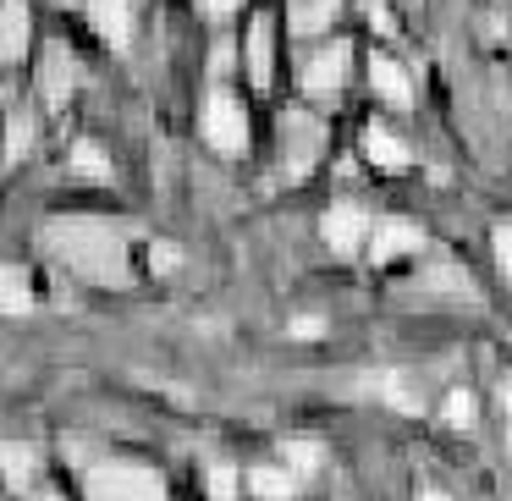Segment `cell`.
Returning a JSON list of instances; mask_svg holds the SVG:
<instances>
[{"label":"cell","mask_w":512,"mask_h":501,"mask_svg":"<svg viewBox=\"0 0 512 501\" xmlns=\"http://www.w3.org/2000/svg\"><path fill=\"white\" fill-rule=\"evenodd\" d=\"M248 485H254L259 496H292V490H298V479H292V474H270V468H259V474H248Z\"/></svg>","instance_id":"obj_13"},{"label":"cell","mask_w":512,"mask_h":501,"mask_svg":"<svg viewBox=\"0 0 512 501\" xmlns=\"http://www.w3.org/2000/svg\"><path fill=\"white\" fill-rule=\"evenodd\" d=\"M408 248H424V232L408 221H380V232L369 237V254H375V265H391L397 254H408Z\"/></svg>","instance_id":"obj_4"},{"label":"cell","mask_w":512,"mask_h":501,"mask_svg":"<svg viewBox=\"0 0 512 501\" xmlns=\"http://www.w3.org/2000/svg\"><path fill=\"white\" fill-rule=\"evenodd\" d=\"M199 6H204V12H210V17H226V12H232V6H237V0H199Z\"/></svg>","instance_id":"obj_19"},{"label":"cell","mask_w":512,"mask_h":501,"mask_svg":"<svg viewBox=\"0 0 512 501\" xmlns=\"http://www.w3.org/2000/svg\"><path fill=\"white\" fill-rule=\"evenodd\" d=\"M160 479L155 474H138V468H105V474H94V496H155Z\"/></svg>","instance_id":"obj_5"},{"label":"cell","mask_w":512,"mask_h":501,"mask_svg":"<svg viewBox=\"0 0 512 501\" xmlns=\"http://www.w3.org/2000/svg\"><path fill=\"white\" fill-rule=\"evenodd\" d=\"M446 419H452V424H474V419H479V402L468 397V391H452V402H446Z\"/></svg>","instance_id":"obj_15"},{"label":"cell","mask_w":512,"mask_h":501,"mask_svg":"<svg viewBox=\"0 0 512 501\" xmlns=\"http://www.w3.org/2000/svg\"><path fill=\"white\" fill-rule=\"evenodd\" d=\"M364 149H369V160H380V166H408V149H402L391 133H380V127H369Z\"/></svg>","instance_id":"obj_11"},{"label":"cell","mask_w":512,"mask_h":501,"mask_svg":"<svg viewBox=\"0 0 512 501\" xmlns=\"http://www.w3.org/2000/svg\"><path fill=\"white\" fill-rule=\"evenodd\" d=\"M375 89L386 94V105H397V111H402V105H413L408 72H402L397 61H391V56H375Z\"/></svg>","instance_id":"obj_7"},{"label":"cell","mask_w":512,"mask_h":501,"mask_svg":"<svg viewBox=\"0 0 512 501\" xmlns=\"http://www.w3.org/2000/svg\"><path fill=\"white\" fill-rule=\"evenodd\" d=\"M78 166H83V171H94V177H105V160L94 155V149H78Z\"/></svg>","instance_id":"obj_18"},{"label":"cell","mask_w":512,"mask_h":501,"mask_svg":"<svg viewBox=\"0 0 512 501\" xmlns=\"http://www.w3.org/2000/svg\"><path fill=\"white\" fill-rule=\"evenodd\" d=\"M94 28H100L111 45H127V12H122V0H94Z\"/></svg>","instance_id":"obj_9"},{"label":"cell","mask_w":512,"mask_h":501,"mask_svg":"<svg viewBox=\"0 0 512 501\" xmlns=\"http://www.w3.org/2000/svg\"><path fill=\"white\" fill-rule=\"evenodd\" d=\"M496 265H501V276L512 281V226H501V232H496Z\"/></svg>","instance_id":"obj_17"},{"label":"cell","mask_w":512,"mask_h":501,"mask_svg":"<svg viewBox=\"0 0 512 501\" xmlns=\"http://www.w3.org/2000/svg\"><path fill=\"white\" fill-rule=\"evenodd\" d=\"M28 45V12L23 6H6L0 12V61H17Z\"/></svg>","instance_id":"obj_8"},{"label":"cell","mask_w":512,"mask_h":501,"mask_svg":"<svg viewBox=\"0 0 512 501\" xmlns=\"http://www.w3.org/2000/svg\"><path fill=\"white\" fill-rule=\"evenodd\" d=\"M0 309H12V314L28 309V287L12 276V270H0Z\"/></svg>","instance_id":"obj_14"},{"label":"cell","mask_w":512,"mask_h":501,"mask_svg":"<svg viewBox=\"0 0 512 501\" xmlns=\"http://www.w3.org/2000/svg\"><path fill=\"white\" fill-rule=\"evenodd\" d=\"M331 12H336V0H298V6H292V28H298V34H320V28L331 23Z\"/></svg>","instance_id":"obj_10"},{"label":"cell","mask_w":512,"mask_h":501,"mask_svg":"<svg viewBox=\"0 0 512 501\" xmlns=\"http://www.w3.org/2000/svg\"><path fill=\"white\" fill-rule=\"evenodd\" d=\"M287 463L292 468H314V463H320V446H314V441H287Z\"/></svg>","instance_id":"obj_16"},{"label":"cell","mask_w":512,"mask_h":501,"mask_svg":"<svg viewBox=\"0 0 512 501\" xmlns=\"http://www.w3.org/2000/svg\"><path fill=\"white\" fill-rule=\"evenodd\" d=\"M50 243L61 248V254L72 259L78 270H89V276H122V243H116L105 226H89V221H78V226H56L50 232Z\"/></svg>","instance_id":"obj_1"},{"label":"cell","mask_w":512,"mask_h":501,"mask_svg":"<svg viewBox=\"0 0 512 501\" xmlns=\"http://www.w3.org/2000/svg\"><path fill=\"white\" fill-rule=\"evenodd\" d=\"M248 56H254V83L265 89V83H270V23H265V17L254 23V39H248Z\"/></svg>","instance_id":"obj_12"},{"label":"cell","mask_w":512,"mask_h":501,"mask_svg":"<svg viewBox=\"0 0 512 501\" xmlns=\"http://www.w3.org/2000/svg\"><path fill=\"white\" fill-rule=\"evenodd\" d=\"M210 490H215V496H232V474H226V468H215V485Z\"/></svg>","instance_id":"obj_20"},{"label":"cell","mask_w":512,"mask_h":501,"mask_svg":"<svg viewBox=\"0 0 512 501\" xmlns=\"http://www.w3.org/2000/svg\"><path fill=\"white\" fill-rule=\"evenodd\" d=\"M342 72H347V45H331V50H320V56L309 61V72H303V89H309L314 100H336V89H342Z\"/></svg>","instance_id":"obj_3"},{"label":"cell","mask_w":512,"mask_h":501,"mask_svg":"<svg viewBox=\"0 0 512 501\" xmlns=\"http://www.w3.org/2000/svg\"><path fill=\"white\" fill-rule=\"evenodd\" d=\"M507 413H512V386H507Z\"/></svg>","instance_id":"obj_21"},{"label":"cell","mask_w":512,"mask_h":501,"mask_svg":"<svg viewBox=\"0 0 512 501\" xmlns=\"http://www.w3.org/2000/svg\"><path fill=\"white\" fill-rule=\"evenodd\" d=\"M358 237H364V215H358L353 204H342V210L325 215V243H331L336 254H353Z\"/></svg>","instance_id":"obj_6"},{"label":"cell","mask_w":512,"mask_h":501,"mask_svg":"<svg viewBox=\"0 0 512 501\" xmlns=\"http://www.w3.org/2000/svg\"><path fill=\"white\" fill-rule=\"evenodd\" d=\"M204 138H210L221 155H243L248 149V116L237 100H226V94H215L210 105H204Z\"/></svg>","instance_id":"obj_2"}]
</instances>
